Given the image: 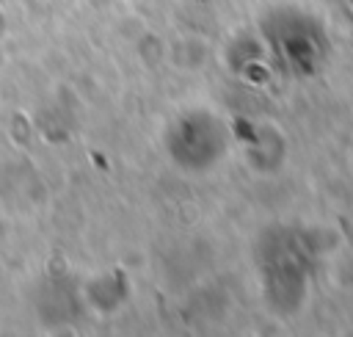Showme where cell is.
I'll list each match as a JSON object with an SVG mask.
<instances>
[{
    "instance_id": "obj_2",
    "label": "cell",
    "mask_w": 353,
    "mask_h": 337,
    "mask_svg": "<svg viewBox=\"0 0 353 337\" xmlns=\"http://www.w3.org/2000/svg\"><path fill=\"white\" fill-rule=\"evenodd\" d=\"M130 298V287H127V279L121 273H99L94 279L85 282V301L88 307L99 309V312H113L119 309L124 301Z\"/></svg>"
},
{
    "instance_id": "obj_1",
    "label": "cell",
    "mask_w": 353,
    "mask_h": 337,
    "mask_svg": "<svg viewBox=\"0 0 353 337\" xmlns=\"http://www.w3.org/2000/svg\"><path fill=\"white\" fill-rule=\"evenodd\" d=\"M226 146V124L207 108H185L171 116L163 130V149L185 174H207L221 163Z\"/></svg>"
}]
</instances>
